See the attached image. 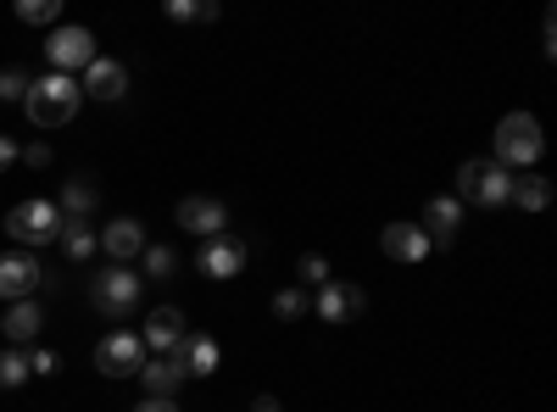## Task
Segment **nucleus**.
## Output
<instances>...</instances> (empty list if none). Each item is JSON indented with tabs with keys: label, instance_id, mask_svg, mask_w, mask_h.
I'll return each mask as SVG.
<instances>
[{
	"label": "nucleus",
	"instance_id": "7c9ffc66",
	"mask_svg": "<svg viewBox=\"0 0 557 412\" xmlns=\"http://www.w3.org/2000/svg\"><path fill=\"white\" fill-rule=\"evenodd\" d=\"M17 162H28V167H51V146H28Z\"/></svg>",
	"mask_w": 557,
	"mask_h": 412
},
{
	"label": "nucleus",
	"instance_id": "393cba45",
	"mask_svg": "<svg viewBox=\"0 0 557 412\" xmlns=\"http://www.w3.org/2000/svg\"><path fill=\"white\" fill-rule=\"evenodd\" d=\"M273 312L285 317V324H296L301 312H312V301H307V290H278V296H273Z\"/></svg>",
	"mask_w": 557,
	"mask_h": 412
},
{
	"label": "nucleus",
	"instance_id": "7ed1b4c3",
	"mask_svg": "<svg viewBox=\"0 0 557 412\" xmlns=\"http://www.w3.org/2000/svg\"><path fill=\"white\" fill-rule=\"evenodd\" d=\"M541 157V123L530 112H507L496 128V167H530Z\"/></svg>",
	"mask_w": 557,
	"mask_h": 412
},
{
	"label": "nucleus",
	"instance_id": "cd10ccee",
	"mask_svg": "<svg viewBox=\"0 0 557 412\" xmlns=\"http://www.w3.org/2000/svg\"><path fill=\"white\" fill-rule=\"evenodd\" d=\"M23 96H28V73L7 67V73H0V101H23Z\"/></svg>",
	"mask_w": 557,
	"mask_h": 412
},
{
	"label": "nucleus",
	"instance_id": "1a4fd4ad",
	"mask_svg": "<svg viewBox=\"0 0 557 412\" xmlns=\"http://www.w3.org/2000/svg\"><path fill=\"white\" fill-rule=\"evenodd\" d=\"M34 285H39L34 251H7V257H0V296H7V301H28Z\"/></svg>",
	"mask_w": 557,
	"mask_h": 412
},
{
	"label": "nucleus",
	"instance_id": "aec40b11",
	"mask_svg": "<svg viewBox=\"0 0 557 412\" xmlns=\"http://www.w3.org/2000/svg\"><path fill=\"white\" fill-rule=\"evenodd\" d=\"M62 246H67V257H73V262H89V257L101 251V235H96L89 223H73V217H62Z\"/></svg>",
	"mask_w": 557,
	"mask_h": 412
},
{
	"label": "nucleus",
	"instance_id": "a878e982",
	"mask_svg": "<svg viewBox=\"0 0 557 412\" xmlns=\"http://www.w3.org/2000/svg\"><path fill=\"white\" fill-rule=\"evenodd\" d=\"M168 17H178V23H212L218 17V7H212V0H201V7H196V0H168Z\"/></svg>",
	"mask_w": 557,
	"mask_h": 412
},
{
	"label": "nucleus",
	"instance_id": "6e6552de",
	"mask_svg": "<svg viewBox=\"0 0 557 412\" xmlns=\"http://www.w3.org/2000/svg\"><path fill=\"white\" fill-rule=\"evenodd\" d=\"M246 257H251L246 240H235V235H212V240L201 246V273H207V279H235V273L246 267Z\"/></svg>",
	"mask_w": 557,
	"mask_h": 412
},
{
	"label": "nucleus",
	"instance_id": "2f4dec72",
	"mask_svg": "<svg viewBox=\"0 0 557 412\" xmlns=\"http://www.w3.org/2000/svg\"><path fill=\"white\" fill-rule=\"evenodd\" d=\"M17 157H23V151H17V146H12V140H7V134H0V173H7V167H12V162H17Z\"/></svg>",
	"mask_w": 557,
	"mask_h": 412
},
{
	"label": "nucleus",
	"instance_id": "39448f33",
	"mask_svg": "<svg viewBox=\"0 0 557 412\" xmlns=\"http://www.w3.org/2000/svg\"><path fill=\"white\" fill-rule=\"evenodd\" d=\"M507 190H513V178H507V167H496V162H462V167H457V196H462V201L502 207Z\"/></svg>",
	"mask_w": 557,
	"mask_h": 412
},
{
	"label": "nucleus",
	"instance_id": "473e14b6",
	"mask_svg": "<svg viewBox=\"0 0 557 412\" xmlns=\"http://www.w3.org/2000/svg\"><path fill=\"white\" fill-rule=\"evenodd\" d=\"M134 412H178V407H173V401H139Z\"/></svg>",
	"mask_w": 557,
	"mask_h": 412
},
{
	"label": "nucleus",
	"instance_id": "2eb2a0df",
	"mask_svg": "<svg viewBox=\"0 0 557 412\" xmlns=\"http://www.w3.org/2000/svg\"><path fill=\"white\" fill-rule=\"evenodd\" d=\"M101 251H107L112 262H123V267H128V257H139V251H146V228H139L134 217H117V223H107Z\"/></svg>",
	"mask_w": 557,
	"mask_h": 412
},
{
	"label": "nucleus",
	"instance_id": "412c9836",
	"mask_svg": "<svg viewBox=\"0 0 557 412\" xmlns=\"http://www.w3.org/2000/svg\"><path fill=\"white\" fill-rule=\"evenodd\" d=\"M507 201H519L524 212H541V207H552V185H546V178H513V190H507Z\"/></svg>",
	"mask_w": 557,
	"mask_h": 412
},
{
	"label": "nucleus",
	"instance_id": "f8f14e48",
	"mask_svg": "<svg viewBox=\"0 0 557 412\" xmlns=\"http://www.w3.org/2000/svg\"><path fill=\"white\" fill-rule=\"evenodd\" d=\"M190 379L184 374V362L178 357H151L146 369H139V385H146V401H173V390Z\"/></svg>",
	"mask_w": 557,
	"mask_h": 412
},
{
	"label": "nucleus",
	"instance_id": "f3484780",
	"mask_svg": "<svg viewBox=\"0 0 557 412\" xmlns=\"http://www.w3.org/2000/svg\"><path fill=\"white\" fill-rule=\"evenodd\" d=\"M457 223H462V207H457L451 196H435V201L424 207V223H418V228H424L435 246H446V240L457 235Z\"/></svg>",
	"mask_w": 557,
	"mask_h": 412
},
{
	"label": "nucleus",
	"instance_id": "c85d7f7f",
	"mask_svg": "<svg viewBox=\"0 0 557 412\" xmlns=\"http://www.w3.org/2000/svg\"><path fill=\"white\" fill-rule=\"evenodd\" d=\"M301 279H307V285H330V262H323L318 251H307V257H301Z\"/></svg>",
	"mask_w": 557,
	"mask_h": 412
},
{
	"label": "nucleus",
	"instance_id": "20e7f679",
	"mask_svg": "<svg viewBox=\"0 0 557 412\" xmlns=\"http://www.w3.org/2000/svg\"><path fill=\"white\" fill-rule=\"evenodd\" d=\"M134 301H139V273H134V267H123V262L101 267L96 279H89V307L107 312V317L134 312Z\"/></svg>",
	"mask_w": 557,
	"mask_h": 412
},
{
	"label": "nucleus",
	"instance_id": "6ab92c4d",
	"mask_svg": "<svg viewBox=\"0 0 557 412\" xmlns=\"http://www.w3.org/2000/svg\"><path fill=\"white\" fill-rule=\"evenodd\" d=\"M39 324H45V312L34 301H12V312L0 317V335H7V340H34Z\"/></svg>",
	"mask_w": 557,
	"mask_h": 412
},
{
	"label": "nucleus",
	"instance_id": "9b49d317",
	"mask_svg": "<svg viewBox=\"0 0 557 412\" xmlns=\"http://www.w3.org/2000/svg\"><path fill=\"white\" fill-rule=\"evenodd\" d=\"M178 223L190 228V235L212 240V235H223L228 212H223V201H212V196H184V201H178Z\"/></svg>",
	"mask_w": 557,
	"mask_h": 412
},
{
	"label": "nucleus",
	"instance_id": "0eeeda50",
	"mask_svg": "<svg viewBox=\"0 0 557 412\" xmlns=\"http://www.w3.org/2000/svg\"><path fill=\"white\" fill-rule=\"evenodd\" d=\"M45 57H51V73H78V67H89L96 62V34L89 28H57L51 34V45H45Z\"/></svg>",
	"mask_w": 557,
	"mask_h": 412
},
{
	"label": "nucleus",
	"instance_id": "b1692460",
	"mask_svg": "<svg viewBox=\"0 0 557 412\" xmlns=\"http://www.w3.org/2000/svg\"><path fill=\"white\" fill-rule=\"evenodd\" d=\"M17 17L23 23H57L62 17V0H17Z\"/></svg>",
	"mask_w": 557,
	"mask_h": 412
},
{
	"label": "nucleus",
	"instance_id": "f257e3e1",
	"mask_svg": "<svg viewBox=\"0 0 557 412\" xmlns=\"http://www.w3.org/2000/svg\"><path fill=\"white\" fill-rule=\"evenodd\" d=\"M78 78L67 73H45V78H28V96H23V112L39 123V128H62L73 112H78Z\"/></svg>",
	"mask_w": 557,
	"mask_h": 412
},
{
	"label": "nucleus",
	"instance_id": "ddd939ff",
	"mask_svg": "<svg viewBox=\"0 0 557 412\" xmlns=\"http://www.w3.org/2000/svg\"><path fill=\"white\" fill-rule=\"evenodd\" d=\"M84 96H96V101H117L123 89H128V73H123V62H112V57H96L84 67Z\"/></svg>",
	"mask_w": 557,
	"mask_h": 412
},
{
	"label": "nucleus",
	"instance_id": "5701e85b",
	"mask_svg": "<svg viewBox=\"0 0 557 412\" xmlns=\"http://www.w3.org/2000/svg\"><path fill=\"white\" fill-rule=\"evenodd\" d=\"M28 351H0V390H17L28 379Z\"/></svg>",
	"mask_w": 557,
	"mask_h": 412
},
{
	"label": "nucleus",
	"instance_id": "4468645a",
	"mask_svg": "<svg viewBox=\"0 0 557 412\" xmlns=\"http://www.w3.org/2000/svg\"><path fill=\"white\" fill-rule=\"evenodd\" d=\"M380 246H385V257H396V262H424V257H430V235H424L418 223H385Z\"/></svg>",
	"mask_w": 557,
	"mask_h": 412
},
{
	"label": "nucleus",
	"instance_id": "4be33fe9",
	"mask_svg": "<svg viewBox=\"0 0 557 412\" xmlns=\"http://www.w3.org/2000/svg\"><path fill=\"white\" fill-rule=\"evenodd\" d=\"M89 207H96V190L78 185V178H73V185L62 190V201H57V212H62V217H73V223H84V212H89Z\"/></svg>",
	"mask_w": 557,
	"mask_h": 412
},
{
	"label": "nucleus",
	"instance_id": "9d476101",
	"mask_svg": "<svg viewBox=\"0 0 557 412\" xmlns=\"http://www.w3.org/2000/svg\"><path fill=\"white\" fill-rule=\"evenodd\" d=\"M184 335H190V329H184V312L178 307H157L146 317V335H139V340H146V351H157V357H173L184 346Z\"/></svg>",
	"mask_w": 557,
	"mask_h": 412
},
{
	"label": "nucleus",
	"instance_id": "bb28decb",
	"mask_svg": "<svg viewBox=\"0 0 557 412\" xmlns=\"http://www.w3.org/2000/svg\"><path fill=\"white\" fill-rule=\"evenodd\" d=\"M139 257H146V273H151V279H168V273L178 267V257H173L168 246H146Z\"/></svg>",
	"mask_w": 557,
	"mask_h": 412
},
{
	"label": "nucleus",
	"instance_id": "dca6fc26",
	"mask_svg": "<svg viewBox=\"0 0 557 412\" xmlns=\"http://www.w3.org/2000/svg\"><path fill=\"white\" fill-rule=\"evenodd\" d=\"M362 307H368V296L357 285H323V296H318V312L330 324H351V317H362Z\"/></svg>",
	"mask_w": 557,
	"mask_h": 412
},
{
	"label": "nucleus",
	"instance_id": "f03ea898",
	"mask_svg": "<svg viewBox=\"0 0 557 412\" xmlns=\"http://www.w3.org/2000/svg\"><path fill=\"white\" fill-rule=\"evenodd\" d=\"M7 235L17 240V246H28V251H39V246H51V240H62V212H57V201H17L12 212H7Z\"/></svg>",
	"mask_w": 557,
	"mask_h": 412
},
{
	"label": "nucleus",
	"instance_id": "72a5a7b5",
	"mask_svg": "<svg viewBox=\"0 0 557 412\" xmlns=\"http://www.w3.org/2000/svg\"><path fill=\"white\" fill-rule=\"evenodd\" d=\"M257 412H278V401L273 396H257Z\"/></svg>",
	"mask_w": 557,
	"mask_h": 412
},
{
	"label": "nucleus",
	"instance_id": "c756f323",
	"mask_svg": "<svg viewBox=\"0 0 557 412\" xmlns=\"http://www.w3.org/2000/svg\"><path fill=\"white\" fill-rule=\"evenodd\" d=\"M28 369L34 374H57V351H28Z\"/></svg>",
	"mask_w": 557,
	"mask_h": 412
},
{
	"label": "nucleus",
	"instance_id": "423d86ee",
	"mask_svg": "<svg viewBox=\"0 0 557 412\" xmlns=\"http://www.w3.org/2000/svg\"><path fill=\"white\" fill-rule=\"evenodd\" d=\"M96 369H101L107 379H128V374H139V369H146V340L128 335V329L107 335V340L96 346Z\"/></svg>",
	"mask_w": 557,
	"mask_h": 412
},
{
	"label": "nucleus",
	"instance_id": "a211bd4d",
	"mask_svg": "<svg viewBox=\"0 0 557 412\" xmlns=\"http://www.w3.org/2000/svg\"><path fill=\"white\" fill-rule=\"evenodd\" d=\"M173 357L184 362V374H212L218 369V340L212 335H184V346Z\"/></svg>",
	"mask_w": 557,
	"mask_h": 412
}]
</instances>
